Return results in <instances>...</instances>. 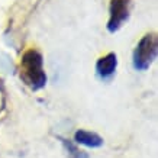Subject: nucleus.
Masks as SVG:
<instances>
[{"label": "nucleus", "mask_w": 158, "mask_h": 158, "mask_svg": "<svg viewBox=\"0 0 158 158\" xmlns=\"http://www.w3.org/2000/svg\"><path fill=\"white\" fill-rule=\"evenodd\" d=\"M19 77L32 91L41 90L47 84V73L44 70V57L38 49H26L19 61Z\"/></svg>", "instance_id": "1"}, {"label": "nucleus", "mask_w": 158, "mask_h": 158, "mask_svg": "<svg viewBox=\"0 0 158 158\" xmlns=\"http://www.w3.org/2000/svg\"><path fill=\"white\" fill-rule=\"evenodd\" d=\"M158 38L155 32H148L139 39L132 54V64L136 71H147L157 58Z\"/></svg>", "instance_id": "2"}, {"label": "nucleus", "mask_w": 158, "mask_h": 158, "mask_svg": "<svg viewBox=\"0 0 158 158\" xmlns=\"http://www.w3.org/2000/svg\"><path fill=\"white\" fill-rule=\"evenodd\" d=\"M132 10V0H110L109 5V20L106 28L110 34L118 32L125 22H128Z\"/></svg>", "instance_id": "3"}, {"label": "nucleus", "mask_w": 158, "mask_h": 158, "mask_svg": "<svg viewBox=\"0 0 158 158\" xmlns=\"http://www.w3.org/2000/svg\"><path fill=\"white\" fill-rule=\"evenodd\" d=\"M118 68V57L115 52L106 54L105 57L97 60L96 62V73L102 80H109L116 73Z\"/></svg>", "instance_id": "4"}, {"label": "nucleus", "mask_w": 158, "mask_h": 158, "mask_svg": "<svg viewBox=\"0 0 158 158\" xmlns=\"http://www.w3.org/2000/svg\"><path fill=\"white\" fill-rule=\"evenodd\" d=\"M74 142L80 145H84L87 148H100V147H103L105 141L96 132H91V131H86V129H78L74 134Z\"/></svg>", "instance_id": "5"}, {"label": "nucleus", "mask_w": 158, "mask_h": 158, "mask_svg": "<svg viewBox=\"0 0 158 158\" xmlns=\"http://www.w3.org/2000/svg\"><path fill=\"white\" fill-rule=\"evenodd\" d=\"M61 142H62V145H64L65 151H67L68 158H89V155H87L84 151H81V149L77 147L76 142L68 141V139H65V138H61Z\"/></svg>", "instance_id": "6"}]
</instances>
